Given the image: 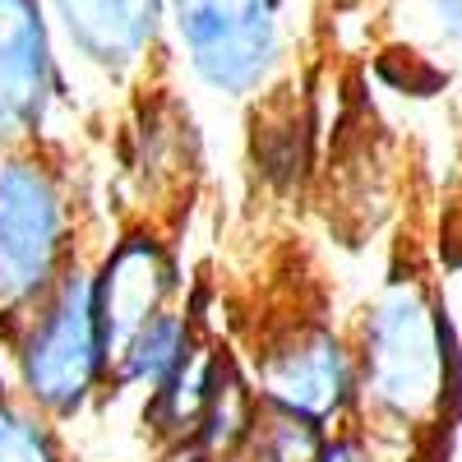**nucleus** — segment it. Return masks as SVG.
<instances>
[{
    "mask_svg": "<svg viewBox=\"0 0 462 462\" xmlns=\"http://www.w3.org/2000/svg\"><path fill=\"white\" fill-rule=\"evenodd\" d=\"M88 204L65 148H0V315L88 259Z\"/></svg>",
    "mask_w": 462,
    "mask_h": 462,
    "instance_id": "7ed1b4c3",
    "label": "nucleus"
},
{
    "mask_svg": "<svg viewBox=\"0 0 462 462\" xmlns=\"http://www.w3.org/2000/svg\"><path fill=\"white\" fill-rule=\"evenodd\" d=\"M79 111L42 0H0V148H60V116Z\"/></svg>",
    "mask_w": 462,
    "mask_h": 462,
    "instance_id": "0eeeda50",
    "label": "nucleus"
},
{
    "mask_svg": "<svg viewBox=\"0 0 462 462\" xmlns=\"http://www.w3.org/2000/svg\"><path fill=\"white\" fill-rule=\"evenodd\" d=\"M448 426L462 430V356L453 365V379H448Z\"/></svg>",
    "mask_w": 462,
    "mask_h": 462,
    "instance_id": "f3484780",
    "label": "nucleus"
},
{
    "mask_svg": "<svg viewBox=\"0 0 462 462\" xmlns=\"http://www.w3.org/2000/svg\"><path fill=\"white\" fill-rule=\"evenodd\" d=\"M226 346L217 337H199L195 352H189L158 389L143 398V430L152 435L158 453L167 448H189L195 444V430H199V416L208 407V389H213V374H217V361H222Z\"/></svg>",
    "mask_w": 462,
    "mask_h": 462,
    "instance_id": "9d476101",
    "label": "nucleus"
},
{
    "mask_svg": "<svg viewBox=\"0 0 462 462\" xmlns=\"http://www.w3.org/2000/svg\"><path fill=\"white\" fill-rule=\"evenodd\" d=\"M65 69L79 93V111L134 97L152 84L167 60V0H42Z\"/></svg>",
    "mask_w": 462,
    "mask_h": 462,
    "instance_id": "423d86ee",
    "label": "nucleus"
},
{
    "mask_svg": "<svg viewBox=\"0 0 462 462\" xmlns=\"http://www.w3.org/2000/svg\"><path fill=\"white\" fill-rule=\"evenodd\" d=\"M167 56L217 102L273 97L291 69L287 0H167Z\"/></svg>",
    "mask_w": 462,
    "mask_h": 462,
    "instance_id": "20e7f679",
    "label": "nucleus"
},
{
    "mask_svg": "<svg viewBox=\"0 0 462 462\" xmlns=\"http://www.w3.org/2000/svg\"><path fill=\"white\" fill-rule=\"evenodd\" d=\"M389 453H398V448L374 439L365 426H342V430H333L324 439L319 462H389Z\"/></svg>",
    "mask_w": 462,
    "mask_h": 462,
    "instance_id": "2eb2a0df",
    "label": "nucleus"
},
{
    "mask_svg": "<svg viewBox=\"0 0 462 462\" xmlns=\"http://www.w3.org/2000/svg\"><path fill=\"white\" fill-rule=\"evenodd\" d=\"M158 462H208V457L195 448H167V453H158Z\"/></svg>",
    "mask_w": 462,
    "mask_h": 462,
    "instance_id": "a211bd4d",
    "label": "nucleus"
},
{
    "mask_svg": "<svg viewBox=\"0 0 462 462\" xmlns=\"http://www.w3.org/2000/svg\"><path fill=\"white\" fill-rule=\"evenodd\" d=\"M93 300L106 356L121 352L148 319L185 305V263L162 222L134 217L93 250Z\"/></svg>",
    "mask_w": 462,
    "mask_h": 462,
    "instance_id": "6e6552de",
    "label": "nucleus"
},
{
    "mask_svg": "<svg viewBox=\"0 0 462 462\" xmlns=\"http://www.w3.org/2000/svg\"><path fill=\"white\" fill-rule=\"evenodd\" d=\"M204 337L195 305H176L162 310L158 319H148L121 352L111 356V379H106V402L111 398H148L158 383L195 352V342Z\"/></svg>",
    "mask_w": 462,
    "mask_h": 462,
    "instance_id": "1a4fd4ad",
    "label": "nucleus"
},
{
    "mask_svg": "<svg viewBox=\"0 0 462 462\" xmlns=\"http://www.w3.org/2000/svg\"><path fill=\"white\" fill-rule=\"evenodd\" d=\"M259 393H254V383L241 365V356L222 352L217 361V374H213V389H208V407L199 416V430H195V453H204L208 462H236L250 430H254V416H259Z\"/></svg>",
    "mask_w": 462,
    "mask_h": 462,
    "instance_id": "9b49d317",
    "label": "nucleus"
},
{
    "mask_svg": "<svg viewBox=\"0 0 462 462\" xmlns=\"http://www.w3.org/2000/svg\"><path fill=\"white\" fill-rule=\"evenodd\" d=\"M0 462H74L65 430L23 402L0 374Z\"/></svg>",
    "mask_w": 462,
    "mask_h": 462,
    "instance_id": "f8f14e48",
    "label": "nucleus"
},
{
    "mask_svg": "<svg viewBox=\"0 0 462 462\" xmlns=\"http://www.w3.org/2000/svg\"><path fill=\"white\" fill-rule=\"evenodd\" d=\"M0 374L56 426H79L106 402L111 356L93 300V254L37 300L0 315Z\"/></svg>",
    "mask_w": 462,
    "mask_h": 462,
    "instance_id": "f03ea898",
    "label": "nucleus"
},
{
    "mask_svg": "<svg viewBox=\"0 0 462 462\" xmlns=\"http://www.w3.org/2000/svg\"><path fill=\"white\" fill-rule=\"evenodd\" d=\"M236 356L263 407L291 411L328 435L361 420V365L352 328L333 315H273Z\"/></svg>",
    "mask_w": 462,
    "mask_h": 462,
    "instance_id": "39448f33",
    "label": "nucleus"
},
{
    "mask_svg": "<svg viewBox=\"0 0 462 462\" xmlns=\"http://www.w3.org/2000/svg\"><path fill=\"white\" fill-rule=\"evenodd\" d=\"M379 51L389 56L393 65H402V69L374 65V69H379V79L389 84L393 93H402V97H435V93L448 88V69L435 65L426 51H416V47H379Z\"/></svg>",
    "mask_w": 462,
    "mask_h": 462,
    "instance_id": "4468645a",
    "label": "nucleus"
},
{
    "mask_svg": "<svg viewBox=\"0 0 462 462\" xmlns=\"http://www.w3.org/2000/svg\"><path fill=\"white\" fill-rule=\"evenodd\" d=\"M328 430L310 426L291 411H273V407H259L254 416V430L241 448L236 462H319Z\"/></svg>",
    "mask_w": 462,
    "mask_h": 462,
    "instance_id": "ddd939ff",
    "label": "nucleus"
},
{
    "mask_svg": "<svg viewBox=\"0 0 462 462\" xmlns=\"http://www.w3.org/2000/svg\"><path fill=\"white\" fill-rule=\"evenodd\" d=\"M435 23L448 47H462V0H435Z\"/></svg>",
    "mask_w": 462,
    "mask_h": 462,
    "instance_id": "dca6fc26",
    "label": "nucleus"
},
{
    "mask_svg": "<svg viewBox=\"0 0 462 462\" xmlns=\"http://www.w3.org/2000/svg\"><path fill=\"white\" fill-rule=\"evenodd\" d=\"M352 346L361 365V420L389 448H411L448 420V379L462 337L435 282L416 268L389 273L356 310Z\"/></svg>",
    "mask_w": 462,
    "mask_h": 462,
    "instance_id": "f257e3e1",
    "label": "nucleus"
}]
</instances>
